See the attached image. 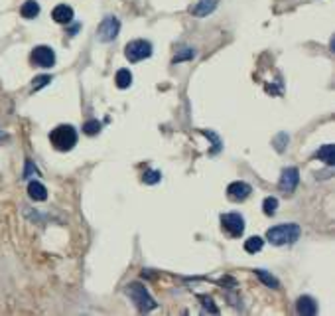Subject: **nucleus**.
Segmentation results:
<instances>
[{"mask_svg": "<svg viewBox=\"0 0 335 316\" xmlns=\"http://www.w3.org/2000/svg\"><path fill=\"white\" fill-rule=\"evenodd\" d=\"M302 235V227L298 223H280L274 227H268L266 231V239L272 245H290V243L298 241Z\"/></svg>", "mask_w": 335, "mask_h": 316, "instance_id": "1", "label": "nucleus"}, {"mask_svg": "<svg viewBox=\"0 0 335 316\" xmlns=\"http://www.w3.org/2000/svg\"><path fill=\"white\" fill-rule=\"evenodd\" d=\"M77 130L71 125H57L55 129L50 132V143L53 145V149L59 152H67L77 145Z\"/></svg>", "mask_w": 335, "mask_h": 316, "instance_id": "2", "label": "nucleus"}, {"mask_svg": "<svg viewBox=\"0 0 335 316\" xmlns=\"http://www.w3.org/2000/svg\"><path fill=\"white\" fill-rule=\"evenodd\" d=\"M126 295L130 297V300L136 304V308L140 312H150L158 306V302L152 298V295L146 291V287L140 285V283H130L126 285Z\"/></svg>", "mask_w": 335, "mask_h": 316, "instance_id": "3", "label": "nucleus"}, {"mask_svg": "<svg viewBox=\"0 0 335 316\" xmlns=\"http://www.w3.org/2000/svg\"><path fill=\"white\" fill-rule=\"evenodd\" d=\"M124 56L130 63H138L152 56V44L148 40H132L124 48Z\"/></svg>", "mask_w": 335, "mask_h": 316, "instance_id": "4", "label": "nucleus"}, {"mask_svg": "<svg viewBox=\"0 0 335 316\" xmlns=\"http://www.w3.org/2000/svg\"><path fill=\"white\" fill-rule=\"evenodd\" d=\"M221 227L229 233L233 239L241 237L245 233V218L239 212H229L221 216Z\"/></svg>", "mask_w": 335, "mask_h": 316, "instance_id": "5", "label": "nucleus"}, {"mask_svg": "<svg viewBox=\"0 0 335 316\" xmlns=\"http://www.w3.org/2000/svg\"><path fill=\"white\" fill-rule=\"evenodd\" d=\"M30 61L35 67H44V69L53 67L55 65V52L50 46H35L30 54Z\"/></svg>", "mask_w": 335, "mask_h": 316, "instance_id": "6", "label": "nucleus"}, {"mask_svg": "<svg viewBox=\"0 0 335 316\" xmlns=\"http://www.w3.org/2000/svg\"><path fill=\"white\" fill-rule=\"evenodd\" d=\"M119 32H121V22H119V18L106 16L99 24V28H97V38H99V42L108 44V42H113L115 38L119 36Z\"/></svg>", "mask_w": 335, "mask_h": 316, "instance_id": "7", "label": "nucleus"}, {"mask_svg": "<svg viewBox=\"0 0 335 316\" xmlns=\"http://www.w3.org/2000/svg\"><path fill=\"white\" fill-rule=\"evenodd\" d=\"M298 182H300V172L298 168L290 166V168H284L282 170V176H280V182H278V188L286 192V194H292L296 188H298Z\"/></svg>", "mask_w": 335, "mask_h": 316, "instance_id": "8", "label": "nucleus"}, {"mask_svg": "<svg viewBox=\"0 0 335 316\" xmlns=\"http://www.w3.org/2000/svg\"><path fill=\"white\" fill-rule=\"evenodd\" d=\"M250 192H252L250 184L243 182V180L233 182V184L227 186V196H229L231 202H245L248 196H250Z\"/></svg>", "mask_w": 335, "mask_h": 316, "instance_id": "9", "label": "nucleus"}, {"mask_svg": "<svg viewBox=\"0 0 335 316\" xmlns=\"http://www.w3.org/2000/svg\"><path fill=\"white\" fill-rule=\"evenodd\" d=\"M217 4H219V0H197V4L190 8V12H192L194 16L203 18V16H209L211 12H215Z\"/></svg>", "mask_w": 335, "mask_h": 316, "instance_id": "10", "label": "nucleus"}, {"mask_svg": "<svg viewBox=\"0 0 335 316\" xmlns=\"http://www.w3.org/2000/svg\"><path fill=\"white\" fill-rule=\"evenodd\" d=\"M296 310H298V314L314 316V314H318V302L312 297H308V295H306V297H300L298 302H296Z\"/></svg>", "mask_w": 335, "mask_h": 316, "instance_id": "11", "label": "nucleus"}, {"mask_svg": "<svg viewBox=\"0 0 335 316\" xmlns=\"http://www.w3.org/2000/svg\"><path fill=\"white\" fill-rule=\"evenodd\" d=\"M52 18L57 22V24H69L71 20H73V8L67 6V4H57L55 8H53L52 12Z\"/></svg>", "mask_w": 335, "mask_h": 316, "instance_id": "12", "label": "nucleus"}, {"mask_svg": "<svg viewBox=\"0 0 335 316\" xmlns=\"http://www.w3.org/2000/svg\"><path fill=\"white\" fill-rule=\"evenodd\" d=\"M28 196L34 202H46L48 200V188L44 186L42 182H38V180H30V184H28Z\"/></svg>", "mask_w": 335, "mask_h": 316, "instance_id": "13", "label": "nucleus"}, {"mask_svg": "<svg viewBox=\"0 0 335 316\" xmlns=\"http://www.w3.org/2000/svg\"><path fill=\"white\" fill-rule=\"evenodd\" d=\"M316 158L318 160H323L327 166H333L335 162V147L333 145H323L321 149L316 152Z\"/></svg>", "mask_w": 335, "mask_h": 316, "instance_id": "14", "label": "nucleus"}, {"mask_svg": "<svg viewBox=\"0 0 335 316\" xmlns=\"http://www.w3.org/2000/svg\"><path fill=\"white\" fill-rule=\"evenodd\" d=\"M20 14H22V18L34 20L35 16L40 14V4H38L35 0H26V2L22 4V8H20Z\"/></svg>", "mask_w": 335, "mask_h": 316, "instance_id": "15", "label": "nucleus"}, {"mask_svg": "<svg viewBox=\"0 0 335 316\" xmlns=\"http://www.w3.org/2000/svg\"><path fill=\"white\" fill-rule=\"evenodd\" d=\"M115 81H117V87H119V89H128V87L132 85V74H130L126 67H123V69L117 72Z\"/></svg>", "mask_w": 335, "mask_h": 316, "instance_id": "16", "label": "nucleus"}, {"mask_svg": "<svg viewBox=\"0 0 335 316\" xmlns=\"http://www.w3.org/2000/svg\"><path fill=\"white\" fill-rule=\"evenodd\" d=\"M265 247V239L263 237H258V235H252V237H248L247 241H245V251L247 253H258L260 249Z\"/></svg>", "mask_w": 335, "mask_h": 316, "instance_id": "17", "label": "nucleus"}, {"mask_svg": "<svg viewBox=\"0 0 335 316\" xmlns=\"http://www.w3.org/2000/svg\"><path fill=\"white\" fill-rule=\"evenodd\" d=\"M254 275L263 280L266 287H270V289H278V287H280L278 279H276V277H272L270 273H266L265 269H254Z\"/></svg>", "mask_w": 335, "mask_h": 316, "instance_id": "18", "label": "nucleus"}, {"mask_svg": "<svg viewBox=\"0 0 335 316\" xmlns=\"http://www.w3.org/2000/svg\"><path fill=\"white\" fill-rule=\"evenodd\" d=\"M194 57H195L194 48H183V50H179L176 56L172 57V65H177V63H181V61H190V59H194Z\"/></svg>", "mask_w": 335, "mask_h": 316, "instance_id": "19", "label": "nucleus"}, {"mask_svg": "<svg viewBox=\"0 0 335 316\" xmlns=\"http://www.w3.org/2000/svg\"><path fill=\"white\" fill-rule=\"evenodd\" d=\"M160 180H162V172H160V170H146V172L142 174V182L148 184V186L158 184Z\"/></svg>", "mask_w": 335, "mask_h": 316, "instance_id": "20", "label": "nucleus"}, {"mask_svg": "<svg viewBox=\"0 0 335 316\" xmlns=\"http://www.w3.org/2000/svg\"><path fill=\"white\" fill-rule=\"evenodd\" d=\"M276 209H278V200H276L274 196L265 198V202H263V212H265L266 216H274Z\"/></svg>", "mask_w": 335, "mask_h": 316, "instance_id": "21", "label": "nucleus"}, {"mask_svg": "<svg viewBox=\"0 0 335 316\" xmlns=\"http://www.w3.org/2000/svg\"><path fill=\"white\" fill-rule=\"evenodd\" d=\"M288 141H290V136H288L286 132H278V134L274 136V141H272V145H274L276 152H284L286 147H288Z\"/></svg>", "mask_w": 335, "mask_h": 316, "instance_id": "22", "label": "nucleus"}, {"mask_svg": "<svg viewBox=\"0 0 335 316\" xmlns=\"http://www.w3.org/2000/svg\"><path fill=\"white\" fill-rule=\"evenodd\" d=\"M50 83H52V75H38V77H34L32 89H34V91H40L42 87H46V85H50Z\"/></svg>", "mask_w": 335, "mask_h": 316, "instance_id": "23", "label": "nucleus"}, {"mask_svg": "<svg viewBox=\"0 0 335 316\" xmlns=\"http://www.w3.org/2000/svg\"><path fill=\"white\" fill-rule=\"evenodd\" d=\"M32 176H40V170H38L34 162L28 158V160H26V166H24V174H22V178H24V180H30Z\"/></svg>", "mask_w": 335, "mask_h": 316, "instance_id": "24", "label": "nucleus"}, {"mask_svg": "<svg viewBox=\"0 0 335 316\" xmlns=\"http://www.w3.org/2000/svg\"><path fill=\"white\" fill-rule=\"evenodd\" d=\"M83 132L89 134V136L99 134V132H101V123H99V121H87V123L83 125Z\"/></svg>", "mask_w": 335, "mask_h": 316, "instance_id": "25", "label": "nucleus"}, {"mask_svg": "<svg viewBox=\"0 0 335 316\" xmlns=\"http://www.w3.org/2000/svg\"><path fill=\"white\" fill-rule=\"evenodd\" d=\"M203 134H205V136H209V138L213 141V145H215L213 152H217V150L221 149V138H219V136H217L215 132H211V130H203Z\"/></svg>", "mask_w": 335, "mask_h": 316, "instance_id": "26", "label": "nucleus"}, {"mask_svg": "<svg viewBox=\"0 0 335 316\" xmlns=\"http://www.w3.org/2000/svg\"><path fill=\"white\" fill-rule=\"evenodd\" d=\"M199 298L203 300V306H205V308H207L209 312H213V314H217V312H219V308H217V306L213 304L211 297H199Z\"/></svg>", "mask_w": 335, "mask_h": 316, "instance_id": "27", "label": "nucleus"}, {"mask_svg": "<svg viewBox=\"0 0 335 316\" xmlns=\"http://www.w3.org/2000/svg\"><path fill=\"white\" fill-rule=\"evenodd\" d=\"M6 138H8V134H6V132H2V130H0V141H6Z\"/></svg>", "mask_w": 335, "mask_h": 316, "instance_id": "28", "label": "nucleus"}]
</instances>
